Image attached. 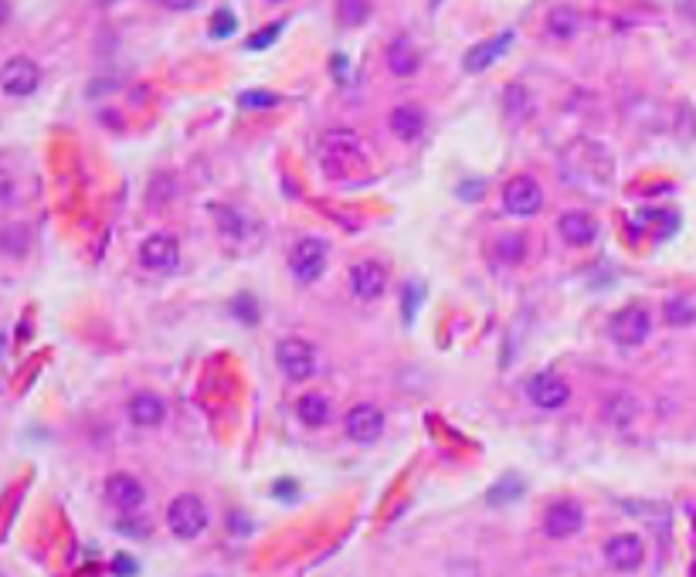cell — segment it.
Listing matches in <instances>:
<instances>
[{
    "instance_id": "6da1fadb",
    "label": "cell",
    "mask_w": 696,
    "mask_h": 577,
    "mask_svg": "<svg viewBox=\"0 0 696 577\" xmlns=\"http://www.w3.org/2000/svg\"><path fill=\"white\" fill-rule=\"evenodd\" d=\"M163 527L177 544H194L197 537H204V530L211 527V510L197 493H180L167 503L163 513Z\"/></svg>"
},
{
    "instance_id": "7a4b0ae2",
    "label": "cell",
    "mask_w": 696,
    "mask_h": 577,
    "mask_svg": "<svg viewBox=\"0 0 696 577\" xmlns=\"http://www.w3.org/2000/svg\"><path fill=\"white\" fill-rule=\"evenodd\" d=\"M584 523H588V513H584L581 499H574V496H557L544 506V513H540V533H544L547 540H554V544L578 537L584 530Z\"/></svg>"
},
{
    "instance_id": "3957f363",
    "label": "cell",
    "mask_w": 696,
    "mask_h": 577,
    "mask_svg": "<svg viewBox=\"0 0 696 577\" xmlns=\"http://www.w3.org/2000/svg\"><path fill=\"white\" fill-rule=\"evenodd\" d=\"M276 364L289 384H306V381H313L316 370H320V357H316V347L309 340L286 337V340H279V347H276Z\"/></svg>"
},
{
    "instance_id": "277c9868",
    "label": "cell",
    "mask_w": 696,
    "mask_h": 577,
    "mask_svg": "<svg viewBox=\"0 0 696 577\" xmlns=\"http://www.w3.org/2000/svg\"><path fill=\"white\" fill-rule=\"evenodd\" d=\"M601 557H605L612 574H639L642 564H646V540L629 530L612 533L601 547Z\"/></svg>"
},
{
    "instance_id": "5b68a950",
    "label": "cell",
    "mask_w": 696,
    "mask_h": 577,
    "mask_svg": "<svg viewBox=\"0 0 696 577\" xmlns=\"http://www.w3.org/2000/svg\"><path fill=\"white\" fill-rule=\"evenodd\" d=\"M384 428H388V415L371 401H360L343 415V435L354 445H377L384 438Z\"/></svg>"
},
{
    "instance_id": "8992f818",
    "label": "cell",
    "mask_w": 696,
    "mask_h": 577,
    "mask_svg": "<svg viewBox=\"0 0 696 577\" xmlns=\"http://www.w3.org/2000/svg\"><path fill=\"white\" fill-rule=\"evenodd\" d=\"M326 262H330V245L323 238H299L289 252V272L303 286H313L316 279H323Z\"/></svg>"
},
{
    "instance_id": "52a82bcc",
    "label": "cell",
    "mask_w": 696,
    "mask_h": 577,
    "mask_svg": "<svg viewBox=\"0 0 696 577\" xmlns=\"http://www.w3.org/2000/svg\"><path fill=\"white\" fill-rule=\"evenodd\" d=\"M102 499H106V506H113L116 513H136V510H143V503H146V486L140 476H133V472H109V476L102 479Z\"/></svg>"
},
{
    "instance_id": "ba28073f",
    "label": "cell",
    "mask_w": 696,
    "mask_h": 577,
    "mask_svg": "<svg viewBox=\"0 0 696 577\" xmlns=\"http://www.w3.org/2000/svg\"><path fill=\"white\" fill-rule=\"evenodd\" d=\"M608 333H612V340L622 343V347H642L652 333V313L639 303L622 306L612 320H608Z\"/></svg>"
},
{
    "instance_id": "9c48e42d",
    "label": "cell",
    "mask_w": 696,
    "mask_h": 577,
    "mask_svg": "<svg viewBox=\"0 0 696 577\" xmlns=\"http://www.w3.org/2000/svg\"><path fill=\"white\" fill-rule=\"evenodd\" d=\"M503 208L510 214H517V218H534V214L544 208V187H540L530 174L510 177L503 187Z\"/></svg>"
},
{
    "instance_id": "30bf717a",
    "label": "cell",
    "mask_w": 696,
    "mask_h": 577,
    "mask_svg": "<svg viewBox=\"0 0 696 577\" xmlns=\"http://www.w3.org/2000/svg\"><path fill=\"white\" fill-rule=\"evenodd\" d=\"M527 398L540 411H561L571 401V384L554 370H544V374H534L527 381Z\"/></svg>"
},
{
    "instance_id": "8fae6325",
    "label": "cell",
    "mask_w": 696,
    "mask_h": 577,
    "mask_svg": "<svg viewBox=\"0 0 696 577\" xmlns=\"http://www.w3.org/2000/svg\"><path fill=\"white\" fill-rule=\"evenodd\" d=\"M41 85V68L31 62V58L17 55V58H7L4 65H0V89L7 92V96H31V92H38Z\"/></svg>"
},
{
    "instance_id": "7c38bea8",
    "label": "cell",
    "mask_w": 696,
    "mask_h": 577,
    "mask_svg": "<svg viewBox=\"0 0 696 577\" xmlns=\"http://www.w3.org/2000/svg\"><path fill=\"white\" fill-rule=\"evenodd\" d=\"M180 262V245L170 231H157L140 245V265L150 272H170Z\"/></svg>"
},
{
    "instance_id": "4fadbf2b",
    "label": "cell",
    "mask_w": 696,
    "mask_h": 577,
    "mask_svg": "<svg viewBox=\"0 0 696 577\" xmlns=\"http://www.w3.org/2000/svg\"><path fill=\"white\" fill-rule=\"evenodd\" d=\"M126 418H130L133 428H143V432H153L167 421V401L153 391H136L130 401H126Z\"/></svg>"
},
{
    "instance_id": "5bb4252c",
    "label": "cell",
    "mask_w": 696,
    "mask_h": 577,
    "mask_svg": "<svg viewBox=\"0 0 696 577\" xmlns=\"http://www.w3.org/2000/svg\"><path fill=\"white\" fill-rule=\"evenodd\" d=\"M384 286H388V272H384V265L377 262H357L354 269H350V289H354L357 299H364V303H374V299L384 296Z\"/></svg>"
},
{
    "instance_id": "9a60e30c",
    "label": "cell",
    "mask_w": 696,
    "mask_h": 577,
    "mask_svg": "<svg viewBox=\"0 0 696 577\" xmlns=\"http://www.w3.org/2000/svg\"><path fill=\"white\" fill-rule=\"evenodd\" d=\"M296 421L303 428H326L333 421V404L323 391H303L296 398Z\"/></svg>"
},
{
    "instance_id": "2e32d148",
    "label": "cell",
    "mask_w": 696,
    "mask_h": 577,
    "mask_svg": "<svg viewBox=\"0 0 696 577\" xmlns=\"http://www.w3.org/2000/svg\"><path fill=\"white\" fill-rule=\"evenodd\" d=\"M557 231H561V238L571 248H588L598 235V225L588 211H567L561 214V221H557Z\"/></svg>"
},
{
    "instance_id": "e0dca14e",
    "label": "cell",
    "mask_w": 696,
    "mask_h": 577,
    "mask_svg": "<svg viewBox=\"0 0 696 577\" xmlns=\"http://www.w3.org/2000/svg\"><path fill=\"white\" fill-rule=\"evenodd\" d=\"M388 126L401 143H411L425 133V113H421L418 106H411V102L408 106H394L388 116Z\"/></svg>"
},
{
    "instance_id": "ac0fdd59",
    "label": "cell",
    "mask_w": 696,
    "mask_h": 577,
    "mask_svg": "<svg viewBox=\"0 0 696 577\" xmlns=\"http://www.w3.org/2000/svg\"><path fill=\"white\" fill-rule=\"evenodd\" d=\"M510 41H513V31H503V34H496V38L483 41V45L469 48V55H466V72H472V75H476V72H486V68L493 65L506 48H510Z\"/></svg>"
},
{
    "instance_id": "d6986e66",
    "label": "cell",
    "mask_w": 696,
    "mask_h": 577,
    "mask_svg": "<svg viewBox=\"0 0 696 577\" xmlns=\"http://www.w3.org/2000/svg\"><path fill=\"white\" fill-rule=\"evenodd\" d=\"M601 415H605L608 425L622 432V428H632L635 425V418L642 415V404L635 401L632 394L618 391V394H612V398L605 401V411H601Z\"/></svg>"
},
{
    "instance_id": "ffe728a7",
    "label": "cell",
    "mask_w": 696,
    "mask_h": 577,
    "mask_svg": "<svg viewBox=\"0 0 696 577\" xmlns=\"http://www.w3.org/2000/svg\"><path fill=\"white\" fill-rule=\"evenodd\" d=\"M388 68L398 79H411V75L421 68V55L418 48L411 45V38H394L388 45Z\"/></svg>"
},
{
    "instance_id": "44dd1931",
    "label": "cell",
    "mask_w": 696,
    "mask_h": 577,
    "mask_svg": "<svg viewBox=\"0 0 696 577\" xmlns=\"http://www.w3.org/2000/svg\"><path fill=\"white\" fill-rule=\"evenodd\" d=\"M578 28H581V14L574 11V7L561 4L547 14V31H551V38L557 41H571L574 34H578Z\"/></svg>"
},
{
    "instance_id": "7402d4cb",
    "label": "cell",
    "mask_w": 696,
    "mask_h": 577,
    "mask_svg": "<svg viewBox=\"0 0 696 577\" xmlns=\"http://www.w3.org/2000/svg\"><path fill=\"white\" fill-rule=\"evenodd\" d=\"M371 11H374L371 0H337V17L347 28H360L371 17Z\"/></svg>"
},
{
    "instance_id": "603a6c76",
    "label": "cell",
    "mask_w": 696,
    "mask_h": 577,
    "mask_svg": "<svg viewBox=\"0 0 696 577\" xmlns=\"http://www.w3.org/2000/svg\"><path fill=\"white\" fill-rule=\"evenodd\" d=\"M116 533H123V537H130V540H146L153 533V523L146 520L140 510H136V513H119Z\"/></svg>"
},
{
    "instance_id": "cb8c5ba5",
    "label": "cell",
    "mask_w": 696,
    "mask_h": 577,
    "mask_svg": "<svg viewBox=\"0 0 696 577\" xmlns=\"http://www.w3.org/2000/svg\"><path fill=\"white\" fill-rule=\"evenodd\" d=\"M496 252H500L503 262H523V255H527V241H523L520 235L517 238H500V245H496Z\"/></svg>"
},
{
    "instance_id": "d4e9b609",
    "label": "cell",
    "mask_w": 696,
    "mask_h": 577,
    "mask_svg": "<svg viewBox=\"0 0 696 577\" xmlns=\"http://www.w3.org/2000/svg\"><path fill=\"white\" fill-rule=\"evenodd\" d=\"M225 527H228L231 537H248V533L255 530V523H252V516H248L245 510H228Z\"/></svg>"
},
{
    "instance_id": "484cf974",
    "label": "cell",
    "mask_w": 696,
    "mask_h": 577,
    "mask_svg": "<svg viewBox=\"0 0 696 577\" xmlns=\"http://www.w3.org/2000/svg\"><path fill=\"white\" fill-rule=\"evenodd\" d=\"M666 320L673 326H686L696 320V309L686 303V299H673V303L666 306Z\"/></svg>"
},
{
    "instance_id": "4316f807",
    "label": "cell",
    "mask_w": 696,
    "mask_h": 577,
    "mask_svg": "<svg viewBox=\"0 0 696 577\" xmlns=\"http://www.w3.org/2000/svg\"><path fill=\"white\" fill-rule=\"evenodd\" d=\"M0 248H7L11 255H21L24 248H28V235H24V228H7L4 235H0Z\"/></svg>"
},
{
    "instance_id": "83f0119b",
    "label": "cell",
    "mask_w": 696,
    "mask_h": 577,
    "mask_svg": "<svg viewBox=\"0 0 696 577\" xmlns=\"http://www.w3.org/2000/svg\"><path fill=\"white\" fill-rule=\"evenodd\" d=\"M211 34L214 38H228V34H235V14L231 11H218L211 17Z\"/></svg>"
},
{
    "instance_id": "f1b7e54d",
    "label": "cell",
    "mask_w": 696,
    "mask_h": 577,
    "mask_svg": "<svg viewBox=\"0 0 696 577\" xmlns=\"http://www.w3.org/2000/svg\"><path fill=\"white\" fill-rule=\"evenodd\" d=\"M276 96L272 92H245V96H238V106L252 109V106H276Z\"/></svg>"
},
{
    "instance_id": "f546056e",
    "label": "cell",
    "mask_w": 696,
    "mask_h": 577,
    "mask_svg": "<svg viewBox=\"0 0 696 577\" xmlns=\"http://www.w3.org/2000/svg\"><path fill=\"white\" fill-rule=\"evenodd\" d=\"M282 31V24H272V28H262L259 34H255V38L252 41H248V48H255V51H259V48H265V45H272V41H276V34Z\"/></svg>"
},
{
    "instance_id": "4dcf8cb0",
    "label": "cell",
    "mask_w": 696,
    "mask_h": 577,
    "mask_svg": "<svg viewBox=\"0 0 696 577\" xmlns=\"http://www.w3.org/2000/svg\"><path fill=\"white\" fill-rule=\"evenodd\" d=\"M235 316H245V323H255L259 320V309H255V303H252V296H242L235 303Z\"/></svg>"
},
{
    "instance_id": "1f68e13d",
    "label": "cell",
    "mask_w": 696,
    "mask_h": 577,
    "mask_svg": "<svg viewBox=\"0 0 696 577\" xmlns=\"http://www.w3.org/2000/svg\"><path fill=\"white\" fill-rule=\"evenodd\" d=\"M14 201V180L0 170V204H11Z\"/></svg>"
},
{
    "instance_id": "d6a6232c",
    "label": "cell",
    "mask_w": 696,
    "mask_h": 577,
    "mask_svg": "<svg viewBox=\"0 0 696 577\" xmlns=\"http://www.w3.org/2000/svg\"><path fill=\"white\" fill-rule=\"evenodd\" d=\"M167 11H191V7L197 4V0H160Z\"/></svg>"
},
{
    "instance_id": "836d02e7",
    "label": "cell",
    "mask_w": 696,
    "mask_h": 577,
    "mask_svg": "<svg viewBox=\"0 0 696 577\" xmlns=\"http://www.w3.org/2000/svg\"><path fill=\"white\" fill-rule=\"evenodd\" d=\"M11 21V4L7 0H0V24H7Z\"/></svg>"
},
{
    "instance_id": "e575fe53",
    "label": "cell",
    "mask_w": 696,
    "mask_h": 577,
    "mask_svg": "<svg viewBox=\"0 0 696 577\" xmlns=\"http://www.w3.org/2000/svg\"><path fill=\"white\" fill-rule=\"evenodd\" d=\"M269 4H282V0H269Z\"/></svg>"
},
{
    "instance_id": "d590c367",
    "label": "cell",
    "mask_w": 696,
    "mask_h": 577,
    "mask_svg": "<svg viewBox=\"0 0 696 577\" xmlns=\"http://www.w3.org/2000/svg\"><path fill=\"white\" fill-rule=\"evenodd\" d=\"M201 577H211V574H201Z\"/></svg>"
},
{
    "instance_id": "8d00e7d4",
    "label": "cell",
    "mask_w": 696,
    "mask_h": 577,
    "mask_svg": "<svg viewBox=\"0 0 696 577\" xmlns=\"http://www.w3.org/2000/svg\"><path fill=\"white\" fill-rule=\"evenodd\" d=\"M0 577H4V574H0Z\"/></svg>"
}]
</instances>
